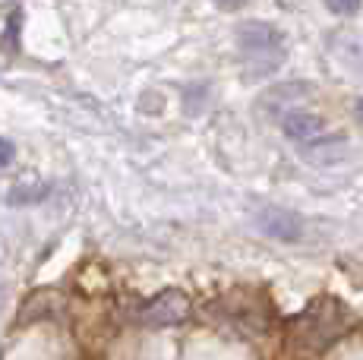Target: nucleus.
Wrapping results in <instances>:
<instances>
[{"label":"nucleus","mask_w":363,"mask_h":360,"mask_svg":"<svg viewBox=\"0 0 363 360\" xmlns=\"http://www.w3.org/2000/svg\"><path fill=\"white\" fill-rule=\"evenodd\" d=\"M363 0H325V6L335 13V16H351V13L360 10Z\"/></svg>","instance_id":"6"},{"label":"nucleus","mask_w":363,"mask_h":360,"mask_svg":"<svg viewBox=\"0 0 363 360\" xmlns=\"http://www.w3.org/2000/svg\"><path fill=\"white\" fill-rule=\"evenodd\" d=\"M237 38H240V47L250 60L256 64H265V70H275L281 64V32L272 29L265 23H243L237 29Z\"/></svg>","instance_id":"2"},{"label":"nucleus","mask_w":363,"mask_h":360,"mask_svg":"<svg viewBox=\"0 0 363 360\" xmlns=\"http://www.w3.org/2000/svg\"><path fill=\"white\" fill-rule=\"evenodd\" d=\"M281 130L291 142L313 145V142H319V136L325 133V120L319 114H313V111H306V108H291L288 114L281 117Z\"/></svg>","instance_id":"5"},{"label":"nucleus","mask_w":363,"mask_h":360,"mask_svg":"<svg viewBox=\"0 0 363 360\" xmlns=\"http://www.w3.org/2000/svg\"><path fill=\"white\" fill-rule=\"evenodd\" d=\"M357 114H360V117H363V99H360V101H357Z\"/></svg>","instance_id":"9"},{"label":"nucleus","mask_w":363,"mask_h":360,"mask_svg":"<svg viewBox=\"0 0 363 360\" xmlns=\"http://www.w3.org/2000/svg\"><path fill=\"white\" fill-rule=\"evenodd\" d=\"M345 329V310L335 297H319L316 303L291 320V342L306 344L310 351L325 348L338 332Z\"/></svg>","instance_id":"1"},{"label":"nucleus","mask_w":363,"mask_h":360,"mask_svg":"<svg viewBox=\"0 0 363 360\" xmlns=\"http://www.w3.org/2000/svg\"><path fill=\"white\" fill-rule=\"evenodd\" d=\"M190 316V297L184 291H162L155 294L143 310H139V322L152 325V329H164V325H177Z\"/></svg>","instance_id":"3"},{"label":"nucleus","mask_w":363,"mask_h":360,"mask_svg":"<svg viewBox=\"0 0 363 360\" xmlns=\"http://www.w3.org/2000/svg\"><path fill=\"white\" fill-rule=\"evenodd\" d=\"M253 221L265 237H275V240H281V244H297V240L303 237V221H300V215H294L291 209L269 206V209L256 212Z\"/></svg>","instance_id":"4"},{"label":"nucleus","mask_w":363,"mask_h":360,"mask_svg":"<svg viewBox=\"0 0 363 360\" xmlns=\"http://www.w3.org/2000/svg\"><path fill=\"white\" fill-rule=\"evenodd\" d=\"M215 4H218V6H225V10H234V6H240L243 0H215Z\"/></svg>","instance_id":"8"},{"label":"nucleus","mask_w":363,"mask_h":360,"mask_svg":"<svg viewBox=\"0 0 363 360\" xmlns=\"http://www.w3.org/2000/svg\"><path fill=\"white\" fill-rule=\"evenodd\" d=\"M13 155H16L13 142H10V140H0V168H6V164L13 162Z\"/></svg>","instance_id":"7"}]
</instances>
